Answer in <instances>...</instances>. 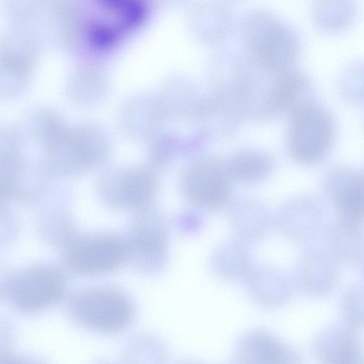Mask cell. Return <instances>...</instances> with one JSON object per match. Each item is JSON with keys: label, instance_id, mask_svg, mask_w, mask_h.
I'll return each instance as SVG.
<instances>
[{"label": "cell", "instance_id": "obj_4", "mask_svg": "<svg viewBox=\"0 0 364 364\" xmlns=\"http://www.w3.org/2000/svg\"><path fill=\"white\" fill-rule=\"evenodd\" d=\"M231 181L226 161L206 158L195 161L186 167L181 176L180 186L191 204L214 210L228 203Z\"/></svg>", "mask_w": 364, "mask_h": 364}, {"label": "cell", "instance_id": "obj_7", "mask_svg": "<svg viewBox=\"0 0 364 364\" xmlns=\"http://www.w3.org/2000/svg\"><path fill=\"white\" fill-rule=\"evenodd\" d=\"M333 136V124L328 114L317 106H303L299 108L292 127L291 152L304 163L317 162L328 151Z\"/></svg>", "mask_w": 364, "mask_h": 364}, {"label": "cell", "instance_id": "obj_12", "mask_svg": "<svg viewBox=\"0 0 364 364\" xmlns=\"http://www.w3.org/2000/svg\"><path fill=\"white\" fill-rule=\"evenodd\" d=\"M338 271L335 257L328 251L311 249L299 259L295 273L299 287L311 296H324L337 284Z\"/></svg>", "mask_w": 364, "mask_h": 364}, {"label": "cell", "instance_id": "obj_25", "mask_svg": "<svg viewBox=\"0 0 364 364\" xmlns=\"http://www.w3.org/2000/svg\"><path fill=\"white\" fill-rule=\"evenodd\" d=\"M148 141L147 156L150 168L155 171L168 167L177 152L178 141L176 136L162 129Z\"/></svg>", "mask_w": 364, "mask_h": 364}, {"label": "cell", "instance_id": "obj_16", "mask_svg": "<svg viewBox=\"0 0 364 364\" xmlns=\"http://www.w3.org/2000/svg\"><path fill=\"white\" fill-rule=\"evenodd\" d=\"M50 177L43 161H29L23 159L13 175L11 197L22 203H34L45 194Z\"/></svg>", "mask_w": 364, "mask_h": 364}, {"label": "cell", "instance_id": "obj_20", "mask_svg": "<svg viewBox=\"0 0 364 364\" xmlns=\"http://www.w3.org/2000/svg\"><path fill=\"white\" fill-rule=\"evenodd\" d=\"M21 132L11 125L0 126V179L9 187L16 168L23 160Z\"/></svg>", "mask_w": 364, "mask_h": 364}, {"label": "cell", "instance_id": "obj_21", "mask_svg": "<svg viewBox=\"0 0 364 364\" xmlns=\"http://www.w3.org/2000/svg\"><path fill=\"white\" fill-rule=\"evenodd\" d=\"M215 263L218 273L229 279L245 277L252 266L247 250L238 240L221 246L215 254Z\"/></svg>", "mask_w": 364, "mask_h": 364}, {"label": "cell", "instance_id": "obj_9", "mask_svg": "<svg viewBox=\"0 0 364 364\" xmlns=\"http://www.w3.org/2000/svg\"><path fill=\"white\" fill-rule=\"evenodd\" d=\"M65 289V279L59 272L38 267L29 269L17 277L11 285V296L19 308L32 311L58 301Z\"/></svg>", "mask_w": 364, "mask_h": 364}, {"label": "cell", "instance_id": "obj_6", "mask_svg": "<svg viewBox=\"0 0 364 364\" xmlns=\"http://www.w3.org/2000/svg\"><path fill=\"white\" fill-rule=\"evenodd\" d=\"M70 266L83 274H100L119 267L127 258L126 241L113 234L97 233L77 237L68 245Z\"/></svg>", "mask_w": 364, "mask_h": 364}, {"label": "cell", "instance_id": "obj_15", "mask_svg": "<svg viewBox=\"0 0 364 364\" xmlns=\"http://www.w3.org/2000/svg\"><path fill=\"white\" fill-rule=\"evenodd\" d=\"M245 278L250 295L262 306H280L291 295L289 281L282 273L271 267L252 265Z\"/></svg>", "mask_w": 364, "mask_h": 364}, {"label": "cell", "instance_id": "obj_23", "mask_svg": "<svg viewBox=\"0 0 364 364\" xmlns=\"http://www.w3.org/2000/svg\"><path fill=\"white\" fill-rule=\"evenodd\" d=\"M329 252L342 260L355 263L362 261V231L353 230L336 224L328 232Z\"/></svg>", "mask_w": 364, "mask_h": 364}, {"label": "cell", "instance_id": "obj_3", "mask_svg": "<svg viewBox=\"0 0 364 364\" xmlns=\"http://www.w3.org/2000/svg\"><path fill=\"white\" fill-rule=\"evenodd\" d=\"M158 186L151 168L131 166L105 171L98 179L97 190L107 206L136 210L150 205Z\"/></svg>", "mask_w": 364, "mask_h": 364}, {"label": "cell", "instance_id": "obj_14", "mask_svg": "<svg viewBox=\"0 0 364 364\" xmlns=\"http://www.w3.org/2000/svg\"><path fill=\"white\" fill-rule=\"evenodd\" d=\"M354 329L348 326H332L315 338L313 350L321 362L331 364H358L363 354Z\"/></svg>", "mask_w": 364, "mask_h": 364}, {"label": "cell", "instance_id": "obj_24", "mask_svg": "<svg viewBox=\"0 0 364 364\" xmlns=\"http://www.w3.org/2000/svg\"><path fill=\"white\" fill-rule=\"evenodd\" d=\"M352 0H317L315 18L318 25L328 31L345 28L353 16Z\"/></svg>", "mask_w": 364, "mask_h": 364}, {"label": "cell", "instance_id": "obj_2", "mask_svg": "<svg viewBox=\"0 0 364 364\" xmlns=\"http://www.w3.org/2000/svg\"><path fill=\"white\" fill-rule=\"evenodd\" d=\"M109 136L91 123L68 127L44 148L43 162L53 176L69 177L102 166L110 154Z\"/></svg>", "mask_w": 364, "mask_h": 364}, {"label": "cell", "instance_id": "obj_1", "mask_svg": "<svg viewBox=\"0 0 364 364\" xmlns=\"http://www.w3.org/2000/svg\"><path fill=\"white\" fill-rule=\"evenodd\" d=\"M250 57L263 69L277 74L288 71L299 53V41L287 24L262 11L245 15L239 26Z\"/></svg>", "mask_w": 364, "mask_h": 364}, {"label": "cell", "instance_id": "obj_11", "mask_svg": "<svg viewBox=\"0 0 364 364\" xmlns=\"http://www.w3.org/2000/svg\"><path fill=\"white\" fill-rule=\"evenodd\" d=\"M166 116L159 95L140 94L125 103L120 114V124L130 137L149 140L163 129Z\"/></svg>", "mask_w": 364, "mask_h": 364}, {"label": "cell", "instance_id": "obj_28", "mask_svg": "<svg viewBox=\"0 0 364 364\" xmlns=\"http://www.w3.org/2000/svg\"><path fill=\"white\" fill-rule=\"evenodd\" d=\"M9 197H11L9 189L7 185L0 179V213L5 209Z\"/></svg>", "mask_w": 364, "mask_h": 364}, {"label": "cell", "instance_id": "obj_10", "mask_svg": "<svg viewBox=\"0 0 364 364\" xmlns=\"http://www.w3.org/2000/svg\"><path fill=\"white\" fill-rule=\"evenodd\" d=\"M327 186L330 198L339 210L337 223L349 229L362 231L363 176L355 171L341 168L330 176Z\"/></svg>", "mask_w": 364, "mask_h": 364}, {"label": "cell", "instance_id": "obj_26", "mask_svg": "<svg viewBox=\"0 0 364 364\" xmlns=\"http://www.w3.org/2000/svg\"><path fill=\"white\" fill-rule=\"evenodd\" d=\"M30 70L14 63L0 60V97L11 98L26 86Z\"/></svg>", "mask_w": 364, "mask_h": 364}, {"label": "cell", "instance_id": "obj_8", "mask_svg": "<svg viewBox=\"0 0 364 364\" xmlns=\"http://www.w3.org/2000/svg\"><path fill=\"white\" fill-rule=\"evenodd\" d=\"M136 211L126 242L128 257L143 267H155L165 254L167 227L161 215L150 205Z\"/></svg>", "mask_w": 364, "mask_h": 364}, {"label": "cell", "instance_id": "obj_18", "mask_svg": "<svg viewBox=\"0 0 364 364\" xmlns=\"http://www.w3.org/2000/svg\"><path fill=\"white\" fill-rule=\"evenodd\" d=\"M24 127L26 133L44 148L56 140L68 127L57 111L47 107L36 108L28 112Z\"/></svg>", "mask_w": 364, "mask_h": 364}, {"label": "cell", "instance_id": "obj_19", "mask_svg": "<svg viewBox=\"0 0 364 364\" xmlns=\"http://www.w3.org/2000/svg\"><path fill=\"white\" fill-rule=\"evenodd\" d=\"M232 180L252 183L264 178L271 170L272 161L267 155L255 151H242L226 161Z\"/></svg>", "mask_w": 364, "mask_h": 364}, {"label": "cell", "instance_id": "obj_27", "mask_svg": "<svg viewBox=\"0 0 364 364\" xmlns=\"http://www.w3.org/2000/svg\"><path fill=\"white\" fill-rule=\"evenodd\" d=\"M363 291L359 287L348 289L342 299V312L348 327L356 330L363 323Z\"/></svg>", "mask_w": 364, "mask_h": 364}, {"label": "cell", "instance_id": "obj_5", "mask_svg": "<svg viewBox=\"0 0 364 364\" xmlns=\"http://www.w3.org/2000/svg\"><path fill=\"white\" fill-rule=\"evenodd\" d=\"M71 312L82 324L102 332H117L131 321L133 309L128 299L111 289H93L75 296Z\"/></svg>", "mask_w": 364, "mask_h": 364}, {"label": "cell", "instance_id": "obj_22", "mask_svg": "<svg viewBox=\"0 0 364 364\" xmlns=\"http://www.w3.org/2000/svg\"><path fill=\"white\" fill-rule=\"evenodd\" d=\"M269 99V112L283 111L291 106L308 87L306 78L290 70L280 73Z\"/></svg>", "mask_w": 364, "mask_h": 364}, {"label": "cell", "instance_id": "obj_13", "mask_svg": "<svg viewBox=\"0 0 364 364\" xmlns=\"http://www.w3.org/2000/svg\"><path fill=\"white\" fill-rule=\"evenodd\" d=\"M233 358L240 363L300 362L299 355L282 341L262 330H253L242 336L235 345Z\"/></svg>", "mask_w": 364, "mask_h": 364}, {"label": "cell", "instance_id": "obj_17", "mask_svg": "<svg viewBox=\"0 0 364 364\" xmlns=\"http://www.w3.org/2000/svg\"><path fill=\"white\" fill-rule=\"evenodd\" d=\"M159 97L167 116L183 122L196 119L202 105L197 91L188 85H167Z\"/></svg>", "mask_w": 364, "mask_h": 364}]
</instances>
